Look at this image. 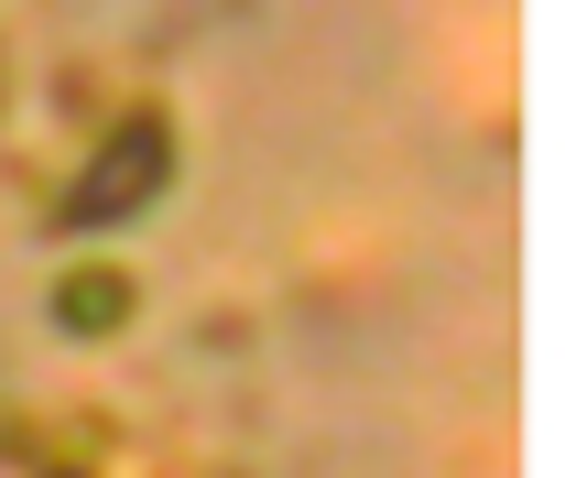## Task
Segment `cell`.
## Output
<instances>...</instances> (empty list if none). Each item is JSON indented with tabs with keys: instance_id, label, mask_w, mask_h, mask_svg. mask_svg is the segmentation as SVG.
Returning a JSON list of instances; mask_svg holds the SVG:
<instances>
[{
	"instance_id": "cell-1",
	"label": "cell",
	"mask_w": 565,
	"mask_h": 478,
	"mask_svg": "<svg viewBox=\"0 0 565 478\" xmlns=\"http://www.w3.org/2000/svg\"><path fill=\"white\" fill-rule=\"evenodd\" d=\"M152 185H163V120H131V131H120V152H98V174L66 196V229H98V217L141 206Z\"/></svg>"
},
{
	"instance_id": "cell-2",
	"label": "cell",
	"mask_w": 565,
	"mask_h": 478,
	"mask_svg": "<svg viewBox=\"0 0 565 478\" xmlns=\"http://www.w3.org/2000/svg\"><path fill=\"white\" fill-rule=\"evenodd\" d=\"M131 294H120V273H87V283H66V316L76 327H98V316H120Z\"/></svg>"
}]
</instances>
